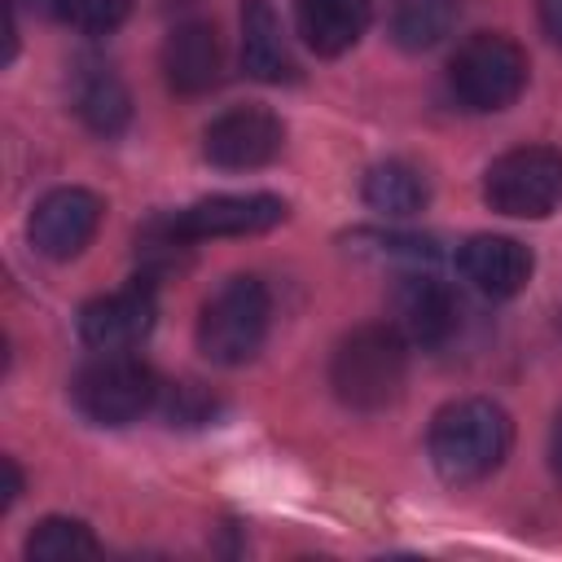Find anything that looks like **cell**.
<instances>
[{"instance_id": "6da1fadb", "label": "cell", "mask_w": 562, "mask_h": 562, "mask_svg": "<svg viewBox=\"0 0 562 562\" xmlns=\"http://www.w3.org/2000/svg\"><path fill=\"white\" fill-rule=\"evenodd\" d=\"M514 426L492 400H457L430 422V461L448 483H479L509 457Z\"/></svg>"}, {"instance_id": "7a4b0ae2", "label": "cell", "mask_w": 562, "mask_h": 562, "mask_svg": "<svg viewBox=\"0 0 562 562\" xmlns=\"http://www.w3.org/2000/svg\"><path fill=\"white\" fill-rule=\"evenodd\" d=\"M404 334L395 325H360L347 334L329 364L334 395L356 413L386 408L404 386Z\"/></svg>"}, {"instance_id": "3957f363", "label": "cell", "mask_w": 562, "mask_h": 562, "mask_svg": "<svg viewBox=\"0 0 562 562\" xmlns=\"http://www.w3.org/2000/svg\"><path fill=\"white\" fill-rule=\"evenodd\" d=\"M272 321V299L259 277H228L198 316V347L211 364H246Z\"/></svg>"}, {"instance_id": "277c9868", "label": "cell", "mask_w": 562, "mask_h": 562, "mask_svg": "<svg viewBox=\"0 0 562 562\" xmlns=\"http://www.w3.org/2000/svg\"><path fill=\"white\" fill-rule=\"evenodd\" d=\"M448 88L465 110L492 114L518 101L527 88V53L496 31L470 35L448 61Z\"/></svg>"}, {"instance_id": "5b68a950", "label": "cell", "mask_w": 562, "mask_h": 562, "mask_svg": "<svg viewBox=\"0 0 562 562\" xmlns=\"http://www.w3.org/2000/svg\"><path fill=\"white\" fill-rule=\"evenodd\" d=\"M75 408L97 426H127L158 400V378L140 356L97 351L70 382Z\"/></svg>"}, {"instance_id": "8992f818", "label": "cell", "mask_w": 562, "mask_h": 562, "mask_svg": "<svg viewBox=\"0 0 562 562\" xmlns=\"http://www.w3.org/2000/svg\"><path fill=\"white\" fill-rule=\"evenodd\" d=\"M483 198L509 220H544L562 206V154L549 145H518L483 176Z\"/></svg>"}, {"instance_id": "52a82bcc", "label": "cell", "mask_w": 562, "mask_h": 562, "mask_svg": "<svg viewBox=\"0 0 562 562\" xmlns=\"http://www.w3.org/2000/svg\"><path fill=\"white\" fill-rule=\"evenodd\" d=\"M281 220H285V202L277 193H215V198H202V202L167 215V228L180 241H206V237L268 233Z\"/></svg>"}, {"instance_id": "ba28073f", "label": "cell", "mask_w": 562, "mask_h": 562, "mask_svg": "<svg viewBox=\"0 0 562 562\" xmlns=\"http://www.w3.org/2000/svg\"><path fill=\"white\" fill-rule=\"evenodd\" d=\"M285 145V127L272 110L263 105H237L224 110L206 132H202V154L211 167L224 171H255L268 167Z\"/></svg>"}, {"instance_id": "9c48e42d", "label": "cell", "mask_w": 562, "mask_h": 562, "mask_svg": "<svg viewBox=\"0 0 562 562\" xmlns=\"http://www.w3.org/2000/svg\"><path fill=\"white\" fill-rule=\"evenodd\" d=\"M101 215H105V202L92 189H75V184L53 189L31 211V246L44 259H75L97 237Z\"/></svg>"}, {"instance_id": "30bf717a", "label": "cell", "mask_w": 562, "mask_h": 562, "mask_svg": "<svg viewBox=\"0 0 562 562\" xmlns=\"http://www.w3.org/2000/svg\"><path fill=\"white\" fill-rule=\"evenodd\" d=\"M154 312H158V303H154L149 281H132L123 290H110V294L83 303L79 338L92 351H127L154 329Z\"/></svg>"}, {"instance_id": "8fae6325", "label": "cell", "mask_w": 562, "mask_h": 562, "mask_svg": "<svg viewBox=\"0 0 562 562\" xmlns=\"http://www.w3.org/2000/svg\"><path fill=\"white\" fill-rule=\"evenodd\" d=\"M457 263H461V277L474 290H483L487 299H514L531 281V250L514 237H501V233L470 237L461 246Z\"/></svg>"}, {"instance_id": "7c38bea8", "label": "cell", "mask_w": 562, "mask_h": 562, "mask_svg": "<svg viewBox=\"0 0 562 562\" xmlns=\"http://www.w3.org/2000/svg\"><path fill=\"white\" fill-rule=\"evenodd\" d=\"M457 299L435 277H404L395 285V329L422 347H443L457 329Z\"/></svg>"}, {"instance_id": "4fadbf2b", "label": "cell", "mask_w": 562, "mask_h": 562, "mask_svg": "<svg viewBox=\"0 0 562 562\" xmlns=\"http://www.w3.org/2000/svg\"><path fill=\"white\" fill-rule=\"evenodd\" d=\"M373 22V0H294V26L321 57H342Z\"/></svg>"}, {"instance_id": "5bb4252c", "label": "cell", "mask_w": 562, "mask_h": 562, "mask_svg": "<svg viewBox=\"0 0 562 562\" xmlns=\"http://www.w3.org/2000/svg\"><path fill=\"white\" fill-rule=\"evenodd\" d=\"M162 75L180 97L211 92L220 83V40L206 22H180L162 44Z\"/></svg>"}, {"instance_id": "9a60e30c", "label": "cell", "mask_w": 562, "mask_h": 562, "mask_svg": "<svg viewBox=\"0 0 562 562\" xmlns=\"http://www.w3.org/2000/svg\"><path fill=\"white\" fill-rule=\"evenodd\" d=\"M241 61L263 83H290L294 70H299L294 57H290L281 18L272 13L268 0H246L241 4Z\"/></svg>"}, {"instance_id": "2e32d148", "label": "cell", "mask_w": 562, "mask_h": 562, "mask_svg": "<svg viewBox=\"0 0 562 562\" xmlns=\"http://www.w3.org/2000/svg\"><path fill=\"white\" fill-rule=\"evenodd\" d=\"M457 22V0H386V31L400 48H435Z\"/></svg>"}, {"instance_id": "e0dca14e", "label": "cell", "mask_w": 562, "mask_h": 562, "mask_svg": "<svg viewBox=\"0 0 562 562\" xmlns=\"http://www.w3.org/2000/svg\"><path fill=\"white\" fill-rule=\"evenodd\" d=\"M364 202L382 215H417L430 198V184L426 176L413 167V162H400V158H386L378 167H369L364 184H360Z\"/></svg>"}, {"instance_id": "ac0fdd59", "label": "cell", "mask_w": 562, "mask_h": 562, "mask_svg": "<svg viewBox=\"0 0 562 562\" xmlns=\"http://www.w3.org/2000/svg\"><path fill=\"white\" fill-rule=\"evenodd\" d=\"M75 110H79V119H83L92 132L119 136V132L127 127V119H132V97H127V88L119 83V75L92 70V75H83L79 88H75Z\"/></svg>"}, {"instance_id": "d6986e66", "label": "cell", "mask_w": 562, "mask_h": 562, "mask_svg": "<svg viewBox=\"0 0 562 562\" xmlns=\"http://www.w3.org/2000/svg\"><path fill=\"white\" fill-rule=\"evenodd\" d=\"M101 544L79 518H44L26 536V558L40 562H75V558H97Z\"/></svg>"}, {"instance_id": "ffe728a7", "label": "cell", "mask_w": 562, "mask_h": 562, "mask_svg": "<svg viewBox=\"0 0 562 562\" xmlns=\"http://www.w3.org/2000/svg\"><path fill=\"white\" fill-rule=\"evenodd\" d=\"M132 13V0H66L61 18L88 35H110L114 26H123V18Z\"/></svg>"}, {"instance_id": "44dd1931", "label": "cell", "mask_w": 562, "mask_h": 562, "mask_svg": "<svg viewBox=\"0 0 562 562\" xmlns=\"http://www.w3.org/2000/svg\"><path fill=\"white\" fill-rule=\"evenodd\" d=\"M536 13H540V26L553 44H562V0H536Z\"/></svg>"}, {"instance_id": "7402d4cb", "label": "cell", "mask_w": 562, "mask_h": 562, "mask_svg": "<svg viewBox=\"0 0 562 562\" xmlns=\"http://www.w3.org/2000/svg\"><path fill=\"white\" fill-rule=\"evenodd\" d=\"M18 492H22V474H18V465H13V457H4V496H0V505L9 509V505L18 501Z\"/></svg>"}, {"instance_id": "603a6c76", "label": "cell", "mask_w": 562, "mask_h": 562, "mask_svg": "<svg viewBox=\"0 0 562 562\" xmlns=\"http://www.w3.org/2000/svg\"><path fill=\"white\" fill-rule=\"evenodd\" d=\"M549 457H553V470L562 474V413L553 422V435H549Z\"/></svg>"}, {"instance_id": "cb8c5ba5", "label": "cell", "mask_w": 562, "mask_h": 562, "mask_svg": "<svg viewBox=\"0 0 562 562\" xmlns=\"http://www.w3.org/2000/svg\"><path fill=\"white\" fill-rule=\"evenodd\" d=\"M13 4H26V9L48 13V18H61V4H66V0H13Z\"/></svg>"}]
</instances>
